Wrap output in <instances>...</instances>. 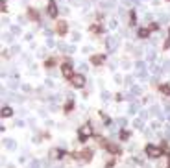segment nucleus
<instances>
[{
  "label": "nucleus",
  "mask_w": 170,
  "mask_h": 168,
  "mask_svg": "<svg viewBox=\"0 0 170 168\" xmlns=\"http://www.w3.org/2000/svg\"><path fill=\"white\" fill-rule=\"evenodd\" d=\"M118 44H120V41H118L117 35H109L107 41H106V46H107V52H115V50L118 48Z\"/></svg>",
  "instance_id": "obj_1"
},
{
  "label": "nucleus",
  "mask_w": 170,
  "mask_h": 168,
  "mask_svg": "<svg viewBox=\"0 0 170 168\" xmlns=\"http://www.w3.org/2000/svg\"><path fill=\"white\" fill-rule=\"evenodd\" d=\"M146 155L152 157V159H157V157L163 155V150L157 148V146H148V148H146Z\"/></svg>",
  "instance_id": "obj_2"
},
{
  "label": "nucleus",
  "mask_w": 170,
  "mask_h": 168,
  "mask_svg": "<svg viewBox=\"0 0 170 168\" xmlns=\"http://www.w3.org/2000/svg\"><path fill=\"white\" fill-rule=\"evenodd\" d=\"M91 135H93V128L91 126H82V128H79V140L89 139Z\"/></svg>",
  "instance_id": "obj_3"
},
{
  "label": "nucleus",
  "mask_w": 170,
  "mask_h": 168,
  "mask_svg": "<svg viewBox=\"0 0 170 168\" xmlns=\"http://www.w3.org/2000/svg\"><path fill=\"white\" fill-rule=\"evenodd\" d=\"M72 83H74V87H83V83H85V78L82 74H76V76H72Z\"/></svg>",
  "instance_id": "obj_4"
},
{
  "label": "nucleus",
  "mask_w": 170,
  "mask_h": 168,
  "mask_svg": "<svg viewBox=\"0 0 170 168\" xmlns=\"http://www.w3.org/2000/svg\"><path fill=\"white\" fill-rule=\"evenodd\" d=\"M74 157H76V159L83 165V162H87L89 159H91V153H89V151H83V153H76Z\"/></svg>",
  "instance_id": "obj_5"
},
{
  "label": "nucleus",
  "mask_w": 170,
  "mask_h": 168,
  "mask_svg": "<svg viewBox=\"0 0 170 168\" xmlns=\"http://www.w3.org/2000/svg\"><path fill=\"white\" fill-rule=\"evenodd\" d=\"M63 76H67V78H72V68H70V65H63Z\"/></svg>",
  "instance_id": "obj_6"
},
{
  "label": "nucleus",
  "mask_w": 170,
  "mask_h": 168,
  "mask_svg": "<svg viewBox=\"0 0 170 168\" xmlns=\"http://www.w3.org/2000/svg\"><path fill=\"white\" fill-rule=\"evenodd\" d=\"M11 115H13V109L8 107V105H4L2 107V116H11Z\"/></svg>",
  "instance_id": "obj_7"
},
{
  "label": "nucleus",
  "mask_w": 170,
  "mask_h": 168,
  "mask_svg": "<svg viewBox=\"0 0 170 168\" xmlns=\"http://www.w3.org/2000/svg\"><path fill=\"white\" fill-rule=\"evenodd\" d=\"M104 61H106L104 55H94V57H93V63H94V65H102Z\"/></svg>",
  "instance_id": "obj_8"
},
{
  "label": "nucleus",
  "mask_w": 170,
  "mask_h": 168,
  "mask_svg": "<svg viewBox=\"0 0 170 168\" xmlns=\"http://www.w3.org/2000/svg\"><path fill=\"white\" fill-rule=\"evenodd\" d=\"M141 93H142L141 87H137V85H131V94H133V96H139Z\"/></svg>",
  "instance_id": "obj_9"
},
{
  "label": "nucleus",
  "mask_w": 170,
  "mask_h": 168,
  "mask_svg": "<svg viewBox=\"0 0 170 168\" xmlns=\"http://www.w3.org/2000/svg\"><path fill=\"white\" fill-rule=\"evenodd\" d=\"M15 146H17V144H15V140H11V139L6 140V148L8 150H15Z\"/></svg>",
  "instance_id": "obj_10"
},
{
  "label": "nucleus",
  "mask_w": 170,
  "mask_h": 168,
  "mask_svg": "<svg viewBox=\"0 0 170 168\" xmlns=\"http://www.w3.org/2000/svg\"><path fill=\"white\" fill-rule=\"evenodd\" d=\"M137 109H139L137 102H131V105H129V113H131V115H135V113H137Z\"/></svg>",
  "instance_id": "obj_11"
},
{
  "label": "nucleus",
  "mask_w": 170,
  "mask_h": 168,
  "mask_svg": "<svg viewBox=\"0 0 170 168\" xmlns=\"http://www.w3.org/2000/svg\"><path fill=\"white\" fill-rule=\"evenodd\" d=\"M48 13L52 15V17L57 13V9H56V6H54V2H50V6H48Z\"/></svg>",
  "instance_id": "obj_12"
},
{
  "label": "nucleus",
  "mask_w": 170,
  "mask_h": 168,
  "mask_svg": "<svg viewBox=\"0 0 170 168\" xmlns=\"http://www.w3.org/2000/svg\"><path fill=\"white\" fill-rule=\"evenodd\" d=\"M152 113L155 115V116H159V118H163V115H161V111H159V105H153L152 107Z\"/></svg>",
  "instance_id": "obj_13"
},
{
  "label": "nucleus",
  "mask_w": 170,
  "mask_h": 168,
  "mask_svg": "<svg viewBox=\"0 0 170 168\" xmlns=\"http://www.w3.org/2000/svg\"><path fill=\"white\" fill-rule=\"evenodd\" d=\"M152 72L155 74V76H159V74L163 72V68H161V67H157V65H152Z\"/></svg>",
  "instance_id": "obj_14"
},
{
  "label": "nucleus",
  "mask_w": 170,
  "mask_h": 168,
  "mask_svg": "<svg viewBox=\"0 0 170 168\" xmlns=\"http://www.w3.org/2000/svg\"><path fill=\"white\" fill-rule=\"evenodd\" d=\"M137 78H141V80H146V78H148L146 70H137Z\"/></svg>",
  "instance_id": "obj_15"
},
{
  "label": "nucleus",
  "mask_w": 170,
  "mask_h": 168,
  "mask_svg": "<svg viewBox=\"0 0 170 168\" xmlns=\"http://www.w3.org/2000/svg\"><path fill=\"white\" fill-rule=\"evenodd\" d=\"M137 70H146V65H144V61H137Z\"/></svg>",
  "instance_id": "obj_16"
},
{
  "label": "nucleus",
  "mask_w": 170,
  "mask_h": 168,
  "mask_svg": "<svg viewBox=\"0 0 170 168\" xmlns=\"http://www.w3.org/2000/svg\"><path fill=\"white\" fill-rule=\"evenodd\" d=\"M148 61H155V50H150L148 52Z\"/></svg>",
  "instance_id": "obj_17"
},
{
  "label": "nucleus",
  "mask_w": 170,
  "mask_h": 168,
  "mask_svg": "<svg viewBox=\"0 0 170 168\" xmlns=\"http://www.w3.org/2000/svg\"><path fill=\"white\" fill-rule=\"evenodd\" d=\"M168 19H170V15H164V13L159 15V20H161V22H168Z\"/></svg>",
  "instance_id": "obj_18"
},
{
  "label": "nucleus",
  "mask_w": 170,
  "mask_h": 168,
  "mask_svg": "<svg viewBox=\"0 0 170 168\" xmlns=\"http://www.w3.org/2000/svg\"><path fill=\"white\" fill-rule=\"evenodd\" d=\"M46 46H50V48H52V46H56V41H54L52 37H48V39H46Z\"/></svg>",
  "instance_id": "obj_19"
},
{
  "label": "nucleus",
  "mask_w": 170,
  "mask_h": 168,
  "mask_svg": "<svg viewBox=\"0 0 170 168\" xmlns=\"http://www.w3.org/2000/svg\"><path fill=\"white\" fill-rule=\"evenodd\" d=\"M57 48L65 52V50H68V44H65V43H57Z\"/></svg>",
  "instance_id": "obj_20"
},
{
  "label": "nucleus",
  "mask_w": 170,
  "mask_h": 168,
  "mask_svg": "<svg viewBox=\"0 0 170 168\" xmlns=\"http://www.w3.org/2000/svg\"><path fill=\"white\" fill-rule=\"evenodd\" d=\"M115 8V2H106L104 4V9H113Z\"/></svg>",
  "instance_id": "obj_21"
},
{
  "label": "nucleus",
  "mask_w": 170,
  "mask_h": 168,
  "mask_svg": "<svg viewBox=\"0 0 170 168\" xmlns=\"http://www.w3.org/2000/svg\"><path fill=\"white\" fill-rule=\"evenodd\" d=\"M139 35H141V37H148V30L141 28V30H139Z\"/></svg>",
  "instance_id": "obj_22"
},
{
  "label": "nucleus",
  "mask_w": 170,
  "mask_h": 168,
  "mask_svg": "<svg viewBox=\"0 0 170 168\" xmlns=\"http://www.w3.org/2000/svg\"><path fill=\"white\" fill-rule=\"evenodd\" d=\"M135 128H137V129H142V120H135Z\"/></svg>",
  "instance_id": "obj_23"
},
{
  "label": "nucleus",
  "mask_w": 170,
  "mask_h": 168,
  "mask_svg": "<svg viewBox=\"0 0 170 168\" xmlns=\"http://www.w3.org/2000/svg\"><path fill=\"white\" fill-rule=\"evenodd\" d=\"M11 33H13V35L21 33V28H19V26H13V28H11Z\"/></svg>",
  "instance_id": "obj_24"
},
{
  "label": "nucleus",
  "mask_w": 170,
  "mask_h": 168,
  "mask_svg": "<svg viewBox=\"0 0 170 168\" xmlns=\"http://www.w3.org/2000/svg\"><path fill=\"white\" fill-rule=\"evenodd\" d=\"M9 87H11V89H17V87H19V83H17L15 80H11V81H9Z\"/></svg>",
  "instance_id": "obj_25"
},
{
  "label": "nucleus",
  "mask_w": 170,
  "mask_h": 168,
  "mask_svg": "<svg viewBox=\"0 0 170 168\" xmlns=\"http://www.w3.org/2000/svg\"><path fill=\"white\" fill-rule=\"evenodd\" d=\"M117 124H118V126H126V118H118Z\"/></svg>",
  "instance_id": "obj_26"
},
{
  "label": "nucleus",
  "mask_w": 170,
  "mask_h": 168,
  "mask_svg": "<svg viewBox=\"0 0 170 168\" xmlns=\"http://www.w3.org/2000/svg\"><path fill=\"white\" fill-rule=\"evenodd\" d=\"M59 32L65 33V32H67V26H65V24H59Z\"/></svg>",
  "instance_id": "obj_27"
},
{
  "label": "nucleus",
  "mask_w": 170,
  "mask_h": 168,
  "mask_svg": "<svg viewBox=\"0 0 170 168\" xmlns=\"http://www.w3.org/2000/svg\"><path fill=\"white\" fill-rule=\"evenodd\" d=\"M89 67H87V65H85V63H82V65H79V70H82V72H85V70H87Z\"/></svg>",
  "instance_id": "obj_28"
},
{
  "label": "nucleus",
  "mask_w": 170,
  "mask_h": 168,
  "mask_svg": "<svg viewBox=\"0 0 170 168\" xmlns=\"http://www.w3.org/2000/svg\"><path fill=\"white\" fill-rule=\"evenodd\" d=\"M52 155H54V157H61V151H59V150H54Z\"/></svg>",
  "instance_id": "obj_29"
},
{
  "label": "nucleus",
  "mask_w": 170,
  "mask_h": 168,
  "mask_svg": "<svg viewBox=\"0 0 170 168\" xmlns=\"http://www.w3.org/2000/svg\"><path fill=\"white\" fill-rule=\"evenodd\" d=\"M30 168H39V161H33L32 165H30Z\"/></svg>",
  "instance_id": "obj_30"
},
{
  "label": "nucleus",
  "mask_w": 170,
  "mask_h": 168,
  "mask_svg": "<svg viewBox=\"0 0 170 168\" xmlns=\"http://www.w3.org/2000/svg\"><path fill=\"white\" fill-rule=\"evenodd\" d=\"M74 52H76V48H74L72 44H68V54H74Z\"/></svg>",
  "instance_id": "obj_31"
},
{
  "label": "nucleus",
  "mask_w": 170,
  "mask_h": 168,
  "mask_svg": "<svg viewBox=\"0 0 170 168\" xmlns=\"http://www.w3.org/2000/svg\"><path fill=\"white\" fill-rule=\"evenodd\" d=\"M4 37H6V41H9V43H11V41H13V35H11V33H8V35H4Z\"/></svg>",
  "instance_id": "obj_32"
},
{
  "label": "nucleus",
  "mask_w": 170,
  "mask_h": 168,
  "mask_svg": "<svg viewBox=\"0 0 170 168\" xmlns=\"http://www.w3.org/2000/svg\"><path fill=\"white\" fill-rule=\"evenodd\" d=\"M164 135L170 137V126H167V128H164Z\"/></svg>",
  "instance_id": "obj_33"
},
{
  "label": "nucleus",
  "mask_w": 170,
  "mask_h": 168,
  "mask_svg": "<svg viewBox=\"0 0 170 168\" xmlns=\"http://www.w3.org/2000/svg\"><path fill=\"white\" fill-rule=\"evenodd\" d=\"M164 111H167V118L170 120V105H167V109H164Z\"/></svg>",
  "instance_id": "obj_34"
},
{
  "label": "nucleus",
  "mask_w": 170,
  "mask_h": 168,
  "mask_svg": "<svg viewBox=\"0 0 170 168\" xmlns=\"http://www.w3.org/2000/svg\"><path fill=\"white\" fill-rule=\"evenodd\" d=\"M102 98L104 100H109V93H102Z\"/></svg>",
  "instance_id": "obj_35"
},
{
  "label": "nucleus",
  "mask_w": 170,
  "mask_h": 168,
  "mask_svg": "<svg viewBox=\"0 0 170 168\" xmlns=\"http://www.w3.org/2000/svg\"><path fill=\"white\" fill-rule=\"evenodd\" d=\"M163 67H164V68H167V70H170V61H167V63H164V65H163Z\"/></svg>",
  "instance_id": "obj_36"
},
{
  "label": "nucleus",
  "mask_w": 170,
  "mask_h": 168,
  "mask_svg": "<svg viewBox=\"0 0 170 168\" xmlns=\"http://www.w3.org/2000/svg\"><path fill=\"white\" fill-rule=\"evenodd\" d=\"M131 2H135V4H139V0H131Z\"/></svg>",
  "instance_id": "obj_37"
},
{
  "label": "nucleus",
  "mask_w": 170,
  "mask_h": 168,
  "mask_svg": "<svg viewBox=\"0 0 170 168\" xmlns=\"http://www.w3.org/2000/svg\"><path fill=\"white\" fill-rule=\"evenodd\" d=\"M8 168H15V166H8Z\"/></svg>",
  "instance_id": "obj_38"
},
{
  "label": "nucleus",
  "mask_w": 170,
  "mask_h": 168,
  "mask_svg": "<svg viewBox=\"0 0 170 168\" xmlns=\"http://www.w3.org/2000/svg\"><path fill=\"white\" fill-rule=\"evenodd\" d=\"M168 35H170V30H168Z\"/></svg>",
  "instance_id": "obj_39"
}]
</instances>
